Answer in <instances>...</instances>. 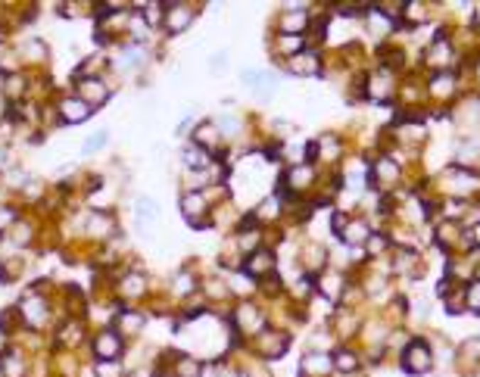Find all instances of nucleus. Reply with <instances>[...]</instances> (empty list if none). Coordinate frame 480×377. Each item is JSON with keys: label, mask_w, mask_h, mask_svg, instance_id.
<instances>
[{"label": "nucleus", "mask_w": 480, "mask_h": 377, "mask_svg": "<svg viewBox=\"0 0 480 377\" xmlns=\"http://www.w3.org/2000/svg\"><path fill=\"white\" fill-rule=\"evenodd\" d=\"M405 184V166L393 153H374L368 159V187L378 193H396Z\"/></svg>", "instance_id": "obj_1"}, {"label": "nucleus", "mask_w": 480, "mask_h": 377, "mask_svg": "<svg viewBox=\"0 0 480 377\" xmlns=\"http://www.w3.org/2000/svg\"><path fill=\"white\" fill-rule=\"evenodd\" d=\"M425 91H427V103H434L437 110H452L459 103V97L465 94V81L462 72H430L425 75Z\"/></svg>", "instance_id": "obj_2"}, {"label": "nucleus", "mask_w": 480, "mask_h": 377, "mask_svg": "<svg viewBox=\"0 0 480 377\" xmlns=\"http://www.w3.org/2000/svg\"><path fill=\"white\" fill-rule=\"evenodd\" d=\"M400 368H402V374H409V377L434 374V368H437L434 343H430L427 337H418V334H415V337L409 340V346L400 352Z\"/></svg>", "instance_id": "obj_3"}, {"label": "nucleus", "mask_w": 480, "mask_h": 377, "mask_svg": "<svg viewBox=\"0 0 480 377\" xmlns=\"http://www.w3.org/2000/svg\"><path fill=\"white\" fill-rule=\"evenodd\" d=\"M396 87H400V75L380 69V65L365 69L362 91H365V100L368 103H374V106H396Z\"/></svg>", "instance_id": "obj_4"}, {"label": "nucleus", "mask_w": 480, "mask_h": 377, "mask_svg": "<svg viewBox=\"0 0 480 377\" xmlns=\"http://www.w3.org/2000/svg\"><path fill=\"white\" fill-rule=\"evenodd\" d=\"M387 268H390V277H393V281H418V277L425 275V253L393 247V253L387 256Z\"/></svg>", "instance_id": "obj_5"}, {"label": "nucleus", "mask_w": 480, "mask_h": 377, "mask_svg": "<svg viewBox=\"0 0 480 377\" xmlns=\"http://www.w3.org/2000/svg\"><path fill=\"white\" fill-rule=\"evenodd\" d=\"M374 234V225H371V218L365 216V212H353L346 221V228L340 231L337 240L343 243L346 250H362L365 243H368V237Z\"/></svg>", "instance_id": "obj_6"}, {"label": "nucleus", "mask_w": 480, "mask_h": 377, "mask_svg": "<svg viewBox=\"0 0 480 377\" xmlns=\"http://www.w3.org/2000/svg\"><path fill=\"white\" fill-rule=\"evenodd\" d=\"M334 359V374H359L365 371V352L359 349V343H337L331 349Z\"/></svg>", "instance_id": "obj_7"}, {"label": "nucleus", "mask_w": 480, "mask_h": 377, "mask_svg": "<svg viewBox=\"0 0 480 377\" xmlns=\"http://www.w3.org/2000/svg\"><path fill=\"white\" fill-rule=\"evenodd\" d=\"M231 327L234 334H243V337H259L265 331V315L259 312L253 302H240L231 315Z\"/></svg>", "instance_id": "obj_8"}, {"label": "nucleus", "mask_w": 480, "mask_h": 377, "mask_svg": "<svg viewBox=\"0 0 480 377\" xmlns=\"http://www.w3.org/2000/svg\"><path fill=\"white\" fill-rule=\"evenodd\" d=\"M274 272H278V256L268 247H259L256 253H250V256L243 259V275L253 277V281H265V277H272Z\"/></svg>", "instance_id": "obj_9"}, {"label": "nucleus", "mask_w": 480, "mask_h": 377, "mask_svg": "<svg viewBox=\"0 0 480 377\" xmlns=\"http://www.w3.org/2000/svg\"><path fill=\"white\" fill-rule=\"evenodd\" d=\"M455 371L462 377H474L480 371V337H468L455 346Z\"/></svg>", "instance_id": "obj_10"}, {"label": "nucleus", "mask_w": 480, "mask_h": 377, "mask_svg": "<svg viewBox=\"0 0 480 377\" xmlns=\"http://www.w3.org/2000/svg\"><path fill=\"white\" fill-rule=\"evenodd\" d=\"M256 349H259V356H262L265 362H274V359H281L284 352L290 349V334L265 327V331L256 337Z\"/></svg>", "instance_id": "obj_11"}, {"label": "nucleus", "mask_w": 480, "mask_h": 377, "mask_svg": "<svg viewBox=\"0 0 480 377\" xmlns=\"http://www.w3.org/2000/svg\"><path fill=\"white\" fill-rule=\"evenodd\" d=\"M181 212L193 228H209V203L200 191H187L181 196Z\"/></svg>", "instance_id": "obj_12"}, {"label": "nucleus", "mask_w": 480, "mask_h": 377, "mask_svg": "<svg viewBox=\"0 0 480 377\" xmlns=\"http://www.w3.org/2000/svg\"><path fill=\"white\" fill-rule=\"evenodd\" d=\"M309 22H312V10H306V6L281 10L278 35H309Z\"/></svg>", "instance_id": "obj_13"}, {"label": "nucleus", "mask_w": 480, "mask_h": 377, "mask_svg": "<svg viewBox=\"0 0 480 377\" xmlns=\"http://www.w3.org/2000/svg\"><path fill=\"white\" fill-rule=\"evenodd\" d=\"M287 69L294 72V75L315 78V75H321V72H324V60H321V53H315L312 47H309V51L297 53L294 60H287Z\"/></svg>", "instance_id": "obj_14"}, {"label": "nucleus", "mask_w": 480, "mask_h": 377, "mask_svg": "<svg viewBox=\"0 0 480 377\" xmlns=\"http://www.w3.org/2000/svg\"><path fill=\"white\" fill-rule=\"evenodd\" d=\"M334 374V359L331 352H306L299 362V377H331Z\"/></svg>", "instance_id": "obj_15"}, {"label": "nucleus", "mask_w": 480, "mask_h": 377, "mask_svg": "<svg viewBox=\"0 0 480 377\" xmlns=\"http://www.w3.org/2000/svg\"><path fill=\"white\" fill-rule=\"evenodd\" d=\"M193 144L203 147L206 153H213V156H222V134H218L215 122H200L193 128Z\"/></svg>", "instance_id": "obj_16"}, {"label": "nucleus", "mask_w": 480, "mask_h": 377, "mask_svg": "<svg viewBox=\"0 0 480 377\" xmlns=\"http://www.w3.org/2000/svg\"><path fill=\"white\" fill-rule=\"evenodd\" d=\"M309 51V38L306 35H278L274 38V53L281 56V60H294L297 53Z\"/></svg>", "instance_id": "obj_17"}, {"label": "nucleus", "mask_w": 480, "mask_h": 377, "mask_svg": "<svg viewBox=\"0 0 480 377\" xmlns=\"http://www.w3.org/2000/svg\"><path fill=\"white\" fill-rule=\"evenodd\" d=\"M193 16H197V10L193 6H187V4H169V13H166V28L169 31H184L187 26L193 22Z\"/></svg>", "instance_id": "obj_18"}, {"label": "nucleus", "mask_w": 480, "mask_h": 377, "mask_svg": "<svg viewBox=\"0 0 480 377\" xmlns=\"http://www.w3.org/2000/svg\"><path fill=\"white\" fill-rule=\"evenodd\" d=\"M94 349H97V356H100V359H107V362H116V356L122 352L119 334H116V331H103L100 337L94 340Z\"/></svg>", "instance_id": "obj_19"}, {"label": "nucleus", "mask_w": 480, "mask_h": 377, "mask_svg": "<svg viewBox=\"0 0 480 377\" xmlns=\"http://www.w3.org/2000/svg\"><path fill=\"white\" fill-rule=\"evenodd\" d=\"M184 166L187 169H193V171H206L209 166H213V153H206V150H203V147H197V144H191V147H187V150H184Z\"/></svg>", "instance_id": "obj_20"}, {"label": "nucleus", "mask_w": 480, "mask_h": 377, "mask_svg": "<svg viewBox=\"0 0 480 377\" xmlns=\"http://www.w3.org/2000/svg\"><path fill=\"white\" fill-rule=\"evenodd\" d=\"M443 312L452 315V318L465 315V287H452V290L446 293L443 297Z\"/></svg>", "instance_id": "obj_21"}, {"label": "nucleus", "mask_w": 480, "mask_h": 377, "mask_svg": "<svg viewBox=\"0 0 480 377\" xmlns=\"http://www.w3.org/2000/svg\"><path fill=\"white\" fill-rule=\"evenodd\" d=\"M78 94H81V100H85L87 106H91V103H103V100H107V85H103V81H97V78H87L85 85L78 87Z\"/></svg>", "instance_id": "obj_22"}, {"label": "nucleus", "mask_w": 480, "mask_h": 377, "mask_svg": "<svg viewBox=\"0 0 480 377\" xmlns=\"http://www.w3.org/2000/svg\"><path fill=\"white\" fill-rule=\"evenodd\" d=\"M87 116H91V106L81 100V97H72V100L63 103V119L66 122H85Z\"/></svg>", "instance_id": "obj_23"}, {"label": "nucleus", "mask_w": 480, "mask_h": 377, "mask_svg": "<svg viewBox=\"0 0 480 377\" xmlns=\"http://www.w3.org/2000/svg\"><path fill=\"white\" fill-rule=\"evenodd\" d=\"M465 312L480 315V281L477 277H471L465 284Z\"/></svg>", "instance_id": "obj_24"}, {"label": "nucleus", "mask_w": 480, "mask_h": 377, "mask_svg": "<svg viewBox=\"0 0 480 377\" xmlns=\"http://www.w3.org/2000/svg\"><path fill=\"white\" fill-rule=\"evenodd\" d=\"M200 371H203L200 359L184 356V359H178V362H175V377H200Z\"/></svg>", "instance_id": "obj_25"}, {"label": "nucleus", "mask_w": 480, "mask_h": 377, "mask_svg": "<svg viewBox=\"0 0 480 377\" xmlns=\"http://www.w3.org/2000/svg\"><path fill=\"white\" fill-rule=\"evenodd\" d=\"M459 72H468L471 75V87H474V91L480 94V51L477 53H471L465 63H462V69Z\"/></svg>", "instance_id": "obj_26"}, {"label": "nucleus", "mask_w": 480, "mask_h": 377, "mask_svg": "<svg viewBox=\"0 0 480 377\" xmlns=\"http://www.w3.org/2000/svg\"><path fill=\"white\" fill-rule=\"evenodd\" d=\"M0 368H4V377H22V374H26V362H22V356H16V352L4 356Z\"/></svg>", "instance_id": "obj_27"}, {"label": "nucleus", "mask_w": 480, "mask_h": 377, "mask_svg": "<svg viewBox=\"0 0 480 377\" xmlns=\"http://www.w3.org/2000/svg\"><path fill=\"white\" fill-rule=\"evenodd\" d=\"M144 19H147L150 26H162V22H166V13H162L159 4H150V6H144Z\"/></svg>", "instance_id": "obj_28"}, {"label": "nucleus", "mask_w": 480, "mask_h": 377, "mask_svg": "<svg viewBox=\"0 0 480 377\" xmlns=\"http://www.w3.org/2000/svg\"><path fill=\"white\" fill-rule=\"evenodd\" d=\"M125 293H132V297L144 293V277H141V275H128V277H125Z\"/></svg>", "instance_id": "obj_29"}, {"label": "nucleus", "mask_w": 480, "mask_h": 377, "mask_svg": "<svg viewBox=\"0 0 480 377\" xmlns=\"http://www.w3.org/2000/svg\"><path fill=\"white\" fill-rule=\"evenodd\" d=\"M141 324H144V315H137V312H125V315H122V327H128V331H137Z\"/></svg>", "instance_id": "obj_30"}, {"label": "nucleus", "mask_w": 480, "mask_h": 377, "mask_svg": "<svg viewBox=\"0 0 480 377\" xmlns=\"http://www.w3.org/2000/svg\"><path fill=\"white\" fill-rule=\"evenodd\" d=\"M150 216H156V206H153V200H137V218H150Z\"/></svg>", "instance_id": "obj_31"}, {"label": "nucleus", "mask_w": 480, "mask_h": 377, "mask_svg": "<svg viewBox=\"0 0 480 377\" xmlns=\"http://www.w3.org/2000/svg\"><path fill=\"white\" fill-rule=\"evenodd\" d=\"M206 293H209V297H215V299H218V297H228L231 290H228L225 284H218V281H209V284H206Z\"/></svg>", "instance_id": "obj_32"}, {"label": "nucleus", "mask_w": 480, "mask_h": 377, "mask_svg": "<svg viewBox=\"0 0 480 377\" xmlns=\"http://www.w3.org/2000/svg\"><path fill=\"white\" fill-rule=\"evenodd\" d=\"M6 91H10V97H19V94H22V78L13 75L10 81H6Z\"/></svg>", "instance_id": "obj_33"}, {"label": "nucleus", "mask_w": 480, "mask_h": 377, "mask_svg": "<svg viewBox=\"0 0 480 377\" xmlns=\"http://www.w3.org/2000/svg\"><path fill=\"white\" fill-rule=\"evenodd\" d=\"M13 324H16L13 312H0V327H4V331H13Z\"/></svg>", "instance_id": "obj_34"}, {"label": "nucleus", "mask_w": 480, "mask_h": 377, "mask_svg": "<svg viewBox=\"0 0 480 377\" xmlns=\"http://www.w3.org/2000/svg\"><path fill=\"white\" fill-rule=\"evenodd\" d=\"M13 218H16V212H13V209H4V206H0V228H6Z\"/></svg>", "instance_id": "obj_35"}, {"label": "nucleus", "mask_w": 480, "mask_h": 377, "mask_svg": "<svg viewBox=\"0 0 480 377\" xmlns=\"http://www.w3.org/2000/svg\"><path fill=\"white\" fill-rule=\"evenodd\" d=\"M103 144H107V131H100L94 141H87V150H97V147H103Z\"/></svg>", "instance_id": "obj_36"}, {"label": "nucleus", "mask_w": 480, "mask_h": 377, "mask_svg": "<svg viewBox=\"0 0 480 377\" xmlns=\"http://www.w3.org/2000/svg\"><path fill=\"white\" fill-rule=\"evenodd\" d=\"M63 340H66V343H75V340H78V324H69V327H66V337H63Z\"/></svg>", "instance_id": "obj_37"}]
</instances>
